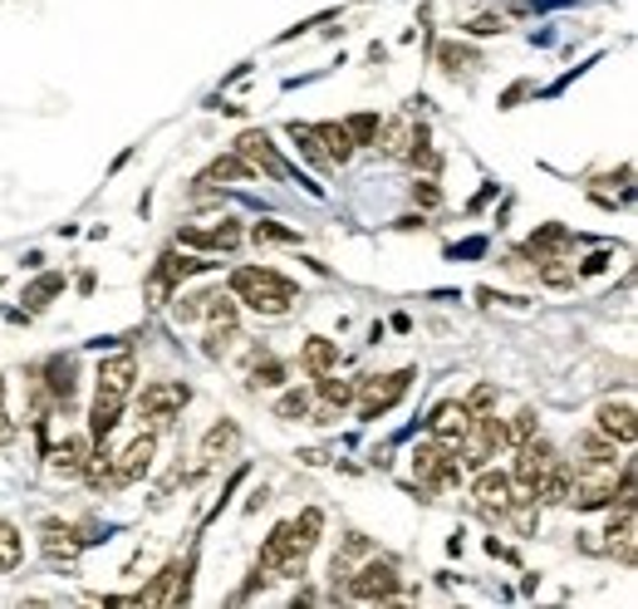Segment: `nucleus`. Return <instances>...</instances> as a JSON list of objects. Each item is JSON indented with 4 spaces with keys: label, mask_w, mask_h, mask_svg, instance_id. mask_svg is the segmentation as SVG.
<instances>
[{
    "label": "nucleus",
    "mask_w": 638,
    "mask_h": 609,
    "mask_svg": "<svg viewBox=\"0 0 638 609\" xmlns=\"http://www.w3.org/2000/svg\"><path fill=\"white\" fill-rule=\"evenodd\" d=\"M300 369L310 373V379H320V373H334V369H339V344L324 339V334H310V339L300 344Z\"/></svg>",
    "instance_id": "obj_16"
},
{
    "label": "nucleus",
    "mask_w": 638,
    "mask_h": 609,
    "mask_svg": "<svg viewBox=\"0 0 638 609\" xmlns=\"http://www.w3.org/2000/svg\"><path fill=\"white\" fill-rule=\"evenodd\" d=\"M467 29L471 35H501V29H506V15H477V20H467Z\"/></svg>",
    "instance_id": "obj_34"
},
{
    "label": "nucleus",
    "mask_w": 638,
    "mask_h": 609,
    "mask_svg": "<svg viewBox=\"0 0 638 609\" xmlns=\"http://www.w3.org/2000/svg\"><path fill=\"white\" fill-rule=\"evenodd\" d=\"M314 138L324 143V157H329V163H349V157L359 153V143L349 138L344 123H314Z\"/></svg>",
    "instance_id": "obj_18"
},
{
    "label": "nucleus",
    "mask_w": 638,
    "mask_h": 609,
    "mask_svg": "<svg viewBox=\"0 0 638 609\" xmlns=\"http://www.w3.org/2000/svg\"><path fill=\"white\" fill-rule=\"evenodd\" d=\"M304 413H310V393L304 389H285L280 398H275V418L294 422V418H304Z\"/></svg>",
    "instance_id": "obj_27"
},
{
    "label": "nucleus",
    "mask_w": 638,
    "mask_h": 609,
    "mask_svg": "<svg viewBox=\"0 0 638 609\" xmlns=\"http://www.w3.org/2000/svg\"><path fill=\"white\" fill-rule=\"evenodd\" d=\"M320 398L329 403L334 413L349 408V403H353V383L349 379H334V373H320Z\"/></svg>",
    "instance_id": "obj_25"
},
{
    "label": "nucleus",
    "mask_w": 638,
    "mask_h": 609,
    "mask_svg": "<svg viewBox=\"0 0 638 609\" xmlns=\"http://www.w3.org/2000/svg\"><path fill=\"white\" fill-rule=\"evenodd\" d=\"M15 442V422H10V413L0 408V447H10Z\"/></svg>",
    "instance_id": "obj_39"
},
{
    "label": "nucleus",
    "mask_w": 638,
    "mask_h": 609,
    "mask_svg": "<svg viewBox=\"0 0 638 609\" xmlns=\"http://www.w3.org/2000/svg\"><path fill=\"white\" fill-rule=\"evenodd\" d=\"M437 64H442V74H452V79H457L461 69H467V64H477V59H471L461 45H437Z\"/></svg>",
    "instance_id": "obj_31"
},
{
    "label": "nucleus",
    "mask_w": 638,
    "mask_h": 609,
    "mask_svg": "<svg viewBox=\"0 0 638 609\" xmlns=\"http://www.w3.org/2000/svg\"><path fill=\"white\" fill-rule=\"evenodd\" d=\"M59 290H64V275H39V280L25 290V304L29 310H45L49 295H59Z\"/></svg>",
    "instance_id": "obj_28"
},
{
    "label": "nucleus",
    "mask_w": 638,
    "mask_h": 609,
    "mask_svg": "<svg viewBox=\"0 0 638 609\" xmlns=\"http://www.w3.org/2000/svg\"><path fill=\"white\" fill-rule=\"evenodd\" d=\"M530 497H535V506H565V501H569V457H559V452H555V457L535 471Z\"/></svg>",
    "instance_id": "obj_8"
},
{
    "label": "nucleus",
    "mask_w": 638,
    "mask_h": 609,
    "mask_svg": "<svg viewBox=\"0 0 638 609\" xmlns=\"http://www.w3.org/2000/svg\"><path fill=\"white\" fill-rule=\"evenodd\" d=\"M471 497L486 516H501L510 506V471H496V467H481V477L471 481Z\"/></svg>",
    "instance_id": "obj_11"
},
{
    "label": "nucleus",
    "mask_w": 638,
    "mask_h": 609,
    "mask_svg": "<svg viewBox=\"0 0 638 609\" xmlns=\"http://www.w3.org/2000/svg\"><path fill=\"white\" fill-rule=\"evenodd\" d=\"M231 295H236V304H245V310H255V314H290L294 300H300L294 280H285L270 265H236Z\"/></svg>",
    "instance_id": "obj_3"
},
{
    "label": "nucleus",
    "mask_w": 638,
    "mask_h": 609,
    "mask_svg": "<svg viewBox=\"0 0 638 609\" xmlns=\"http://www.w3.org/2000/svg\"><path fill=\"white\" fill-rule=\"evenodd\" d=\"M251 383L255 389H280L285 383V363L270 349H251Z\"/></svg>",
    "instance_id": "obj_22"
},
{
    "label": "nucleus",
    "mask_w": 638,
    "mask_h": 609,
    "mask_svg": "<svg viewBox=\"0 0 638 609\" xmlns=\"http://www.w3.org/2000/svg\"><path fill=\"white\" fill-rule=\"evenodd\" d=\"M378 133H383V143H373V147H378L383 157H408V147L428 138V133H422V128H418V133H412V128H408V118H393V123H388V128H378Z\"/></svg>",
    "instance_id": "obj_19"
},
{
    "label": "nucleus",
    "mask_w": 638,
    "mask_h": 609,
    "mask_svg": "<svg viewBox=\"0 0 638 609\" xmlns=\"http://www.w3.org/2000/svg\"><path fill=\"white\" fill-rule=\"evenodd\" d=\"M344 128H349V138L353 143H378V114H353V118H344Z\"/></svg>",
    "instance_id": "obj_30"
},
{
    "label": "nucleus",
    "mask_w": 638,
    "mask_h": 609,
    "mask_svg": "<svg viewBox=\"0 0 638 609\" xmlns=\"http://www.w3.org/2000/svg\"><path fill=\"white\" fill-rule=\"evenodd\" d=\"M320 530H324V511H314V506L304 511V516H294V521H280V526L265 536L255 570H261L265 580H300L310 550L320 546Z\"/></svg>",
    "instance_id": "obj_1"
},
{
    "label": "nucleus",
    "mask_w": 638,
    "mask_h": 609,
    "mask_svg": "<svg viewBox=\"0 0 638 609\" xmlns=\"http://www.w3.org/2000/svg\"><path fill=\"white\" fill-rule=\"evenodd\" d=\"M251 236H255V241H275V246H300V231H290V226H275V222H255Z\"/></svg>",
    "instance_id": "obj_32"
},
{
    "label": "nucleus",
    "mask_w": 638,
    "mask_h": 609,
    "mask_svg": "<svg viewBox=\"0 0 638 609\" xmlns=\"http://www.w3.org/2000/svg\"><path fill=\"white\" fill-rule=\"evenodd\" d=\"M594 432H604L609 442H618V447H628V442L638 438L634 403H628V398H618V403H599V413H594Z\"/></svg>",
    "instance_id": "obj_9"
},
{
    "label": "nucleus",
    "mask_w": 638,
    "mask_h": 609,
    "mask_svg": "<svg viewBox=\"0 0 638 609\" xmlns=\"http://www.w3.org/2000/svg\"><path fill=\"white\" fill-rule=\"evenodd\" d=\"M540 280L545 285H575V271H565V265H540Z\"/></svg>",
    "instance_id": "obj_36"
},
{
    "label": "nucleus",
    "mask_w": 638,
    "mask_h": 609,
    "mask_svg": "<svg viewBox=\"0 0 638 609\" xmlns=\"http://www.w3.org/2000/svg\"><path fill=\"white\" fill-rule=\"evenodd\" d=\"M177 241L182 246H212V251H236V246L245 241V226L231 222V216H221V226H212V231H192V226H186Z\"/></svg>",
    "instance_id": "obj_14"
},
{
    "label": "nucleus",
    "mask_w": 638,
    "mask_h": 609,
    "mask_svg": "<svg viewBox=\"0 0 638 609\" xmlns=\"http://www.w3.org/2000/svg\"><path fill=\"white\" fill-rule=\"evenodd\" d=\"M412 379H418V373L412 369H398V373H369V379H359L353 383V398H359V413L363 418H383V413L393 408V403L402 398V393L412 389Z\"/></svg>",
    "instance_id": "obj_4"
},
{
    "label": "nucleus",
    "mask_w": 638,
    "mask_h": 609,
    "mask_svg": "<svg viewBox=\"0 0 638 609\" xmlns=\"http://www.w3.org/2000/svg\"><path fill=\"white\" fill-rule=\"evenodd\" d=\"M575 452L579 457L575 462H618V442H609L604 432H579V442H575Z\"/></svg>",
    "instance_id": "obj_24"
},
{
    "label": "nucleus",
    "mask_w": 638,
    "mask_h": 609,
    "mask_svg": "<svg viewBox=\"0 0 638 609\" xmlns=\"http://www.w3.org/2000/svg\"><path fill=\"white\" fill-rule=\"evenodd\" d=\"M39 546H45L49 565H74L79 560V536L69 526H59V521H45V526H39Z\"/></svg>",
    "instance_id": "obj_15"
},
{
    "label": "nucleus",
    "mask_w": 638,
    "mask_h": 609,
    "mask_svg": "<svg viewBox=\"0 0 638 609\" xmlns=\"http://www.w3.org/2000/svg\"><path fill=\"white\" fill-rule=\"evenodd\" d=\"M153 452H157V438H153V432H137V438L113 457V481H118V487L147 477V467H153Z\"/></svg>",
    "instance_id": "obj_10"
},
{
    "label": "nucleus",
    "mask_w": 638,
    "mask_h": 609,
    "mask_svg": "<svg viewBox=\"0 0 638 609\" xmlns=\"http://www.w3.org/2000/svg\"><path fill=\"white\" fill-rule=\"evenodd\" d=\"M202 182H206V187H221V182H255V172L231 153V157H216V163L202 172Z\"/></svg>",
    "instance_id": "obj_23"
},
{
    "label": "nucleus",
    "mask_w": 638,
    "mask_h": 609,
    "mask_svg": "<svg viewBox=\"0 0 638 609\" xmlns=\"http://www.w3.org/2000/svg\"><path fill=\"white\" fill-rule=\"evenodd\" d=\"M530 438H540V418L530 408H520L516 418L506 422V442H510V447H520V442H530Z\"/></svg>",
    "instance_id": "obj_26"
},
{
    "label": "nucleus",
    "mask_w": 638,
    "mask_h": 609,
    "mask_svg": "<svg viewBox=\"0 0 638 609\" xmlns=\"http://www.w3.org/2000/svg\"><path fill=\"white\" fill-rule=\"evenodd\" d=\"M88 452H94V438H88V432H74V438H64L55 447V471H64V477H79V467H84Z\"/></svg>",
    "instance_id": "obj_20"
},
{
    "label": "nucleus",
    "mask_w": 638,
    "mask_h": 609,
    "mask_svg": "<svg viewBox=\"0 0 638 609\" xmlns=\"http://www.w3.org/2000/svg\"><path fill=\"white\" fill-rule=\"evenodd\" d=\"M236 157H241L251 172H265L270 182H285V177H290V167L280 163V153L270 147V138H265L261 128H245V133L236 138Z\"/></svg>",
    "instance_id": "obj_7"
},
{
    "label": "nucleus",
    "mask_w": 638,
    "mask_h": 609,
    "mask_svg": "<svg viewBox=\"0 0 638 609\" xmlns=\"http://www.w3.org/2000/svg\"><path fill=\"white\" fill-rule=\"evenodd\" d=\"M192 403V389H186L182 379H157V383H147L143 393H137V413H143L153 428H162V422H172L177 413Z\"/></svg>",
    "instance_id": "obj_6"
},
{
    "label": "nucleus",
    "mask_w": 638,
    "mask_h": 609,
    "mask_svg": "<svg viewBox=\"0 0 638 609\" xmlns=\"http://www.w3.org/2000/svg\"><path fill=\"white\" fill-rule=\"evenodd\" d=\"M236 442H241L236 422H216V428L202 438V467H216V462H226L236 452Z\"/></svg>",
    "instance_id": "obj_17"
},
{
    "label": "nucleus",
    "mask_w": 638,
    "mask_h": 609,
    "mask_svg": "<svg viewBox=\"0 0 638 609\" xmlns=\"http://www.w3.org/2000/svg\"><path fill=\"white\" fill-rule=\"evenodd\" d=\"M609 261H614V255H609V251H599V255H589V261L579 265L575 275H599V271H609Z\"/></svg>",
    "instance_id": "obj_37"
},
{
    "label": "nucleus",
    "mask_w": 638,
    "mask_h": 609,
    "mask_svg": "<svg viewBox=\"0 0 638 609\" xmlns=\"http://www.w3.org/2000/svg\"><path fill=\"white\" fill-rule=\"evenodd\" d=\"M20 560H25V536H20L15 521L0 516V575H15Z\"/></svg>",
    "instance_id": "obj_21"
},
{
    "label": "nucleus",
    "mask_w": 638,
    "mask_h": 609,
    "mask_svg": "<svg viewBox=\"0 0 638 609\" xmlns=\"http://www.w3.org/2000/svg\"><path fill=\"white\" fill-rule=\"evenodd\" d=\"M94 379H98V393H94V408H88V438L104 442L108 432L118 428V418H123L128 398H133V389H137V354L133 349L108 354Z\"/></svg>",
    "instance_id": "obj_2"
},
{
    "label": "nucleus",
    "mask_w": 638,
    "mask_h": 609,
    "mask_svg": "<svg viewBox=\"0 0 638 609\" xmlns=\"http://www.w3.org/2000/svg\"><path fill=\"white\" fill-rule=\"evenodd\" d=\"M432 438L437 442H447V447H457L461 438H467V428H471V408L467 403H442L437 413H432Z\"/></svg>",
    "instance_id": "obj_13"
},
{
    "label": "nucleus",
    "mask_w": 638,
    "mask_h": 609,
    "mask_svg": "<svg viewBox=\"0 0 638 609\" xmlns=\"http://www.w3.org/2000/svg\"><path fill=\"white\" fill-rule=\"evenodd\" d=\"M202 304H206V290L177 295V320H202Z\"/></svg>",
    "instance_id": "obj_33"
},
{
    "label": "nucleus",
    "mask_w": 638,
    "mask_h": 609,
    "mask_svg": "<svg viewBox=\"0 0 638 609\" xmlns=\"http://www.w3.org/2000/svg\"><path fill=\"white\" fill-rule=\"evenodd\" d=\"M290 138H294V147H300L310 163H320V167H329V157H324V147H320V138H314V128H304V123H290Z\"/></svg>",
    "instance_id": "obj_29"
},
{
    "label": "nucleus",
    "mask_w": 638,
    "mask_h": 609,
    "mask_svg": "<svg viewBox=\"0 0 638 609\" xmlns=\"http://www.w3.org/2000/svg\"><path fill=\"white\" fill-rule=\"evenodd\" d=\"M344 589H349V599L378 605V599H393V595H398V570H393L388 560H378V556H363V565L349 570Z\"/></svg>",
    "instance_id": "obj_5"
},
{
    "label": "nucleus",
    "mask_w": 638,
    "mask_h": 609,
    "mask_svg": "<svg viewBox=\"0 0 638 609\" xmlns=\"http://www.w3.org/2000/svg\"><path fill=\"white\" fill-rule=\"evenodd\" d=\"M491 403H496V389H491V383H477V389H471V398H467V408L471 413H486Z\"/></svg>",
    "instance_id": "obj_35"
},
{
    "label": "nucleus",
    "mask_w": 638,
    "mask_h": 609,
    "mask_svg": "<svg viewBox=\"0 0 638 609\" xmlns=\"http://www.w3.org/2000/svg\"><path fill=\"white\" fill-rule=\"evenodd\" d=\"M412 196H418V202H422V206H437V202H442V192H437V187H432V182L412 187Z\"/></svg>",
    "instance_id": "obj_38"
},
{
    "label": "nucleus",
    "mask_w": 638,
    "mask_h": 609,
    "mask_svg": "<svg viewBox=\"0 0 638 609\" xmlns=\"http://www.w3.org/2000/svg\"><path fill=\"white\" fill-rule=\"evenodd\" d=\"M74 389H79V363L69 359V354H55V359L45 363V393L55 408H69L74 403Z\"/></svg>",
    "instance_id": "obj_12"
}]
</instances>
